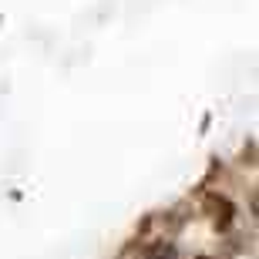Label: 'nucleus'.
<instances>
[{"mask_svg": "<svg viewBox=\"0 0 259 259\" xmlns=\"http://www.w3.org/2000/svg\"><path fill=\"white\" fill-rule=\"evenodd\" d=\"M205 205H209V212H212L215 229H229V226H232V215H236L232 202L226 199V195H209V199H205Z\"/></svg>", "mask_w": 259, "mask_h": 259, "instance_id": "f257e3e1", "label": "nucleus"}, {"mask_svg": "<svg viewBox=\"0 0 259 259\" xmlns=\"http://www.w3.org/2000/svg\"><path fill=\"white\" fill-rule=\"evenodd\" d=\"M138 259H179V249L172 242H148V246H142Z\"/></svg>", "mask_w": 259, "mask_h": 259, "instance_id": "f03ea898", "label": "nucleus"}]
</instances>
